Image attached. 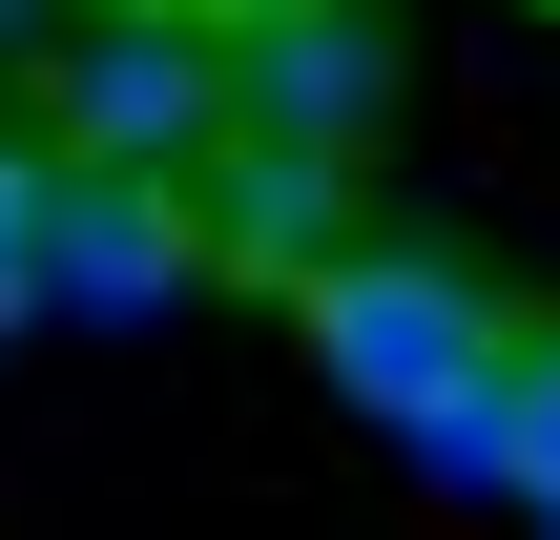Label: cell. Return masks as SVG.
<instances>
[{
  "mask_svg": "<svg viewBox=\"0 0 560 540\" xmlns=\"http://www.w3.org/2000/svg\"><path fill=\"white\" fill-rule=\"evenodd\" d=\"M291 333H312V375H332L416 479L499 499V354H520V291H499V271H457V250H416V229H353L332 271H291Z\"/></svg>",
  "mask_w": 560,
  "mask_h": 540,
  "instance_id": "obj_1",
  "label": "cell"
},
{
  "mask_svg": "<svg viewBox=\"0 0 560 540\" xmlns=\"http://www.w3.org/2000/svg\"><path fill=\"white\" fill-rule=\"evenodd\" d=\"M208 291V208H187V166H62L42 187V312H83V333H166Z\"/></svg>",
  "mask_w": 560,
  "mask_h": 540,
  "instance_id": "obj_2",
  "label": "cell"
},
{
  "mask_svg": "<svg viewBox=\"0 0 560 540\" xmlns=\"http://www.w3.org/2000/svg\"><path fill=\"white\" fill-rule=\"evenodd\" d=\"M42 62H62V166H208L229 125V62L187 21H62Z\"/></svg>",
  "mask_w": 560,
  "mask_h": 540,
  "instance_id": "obj_3",
  "label": "cell"
},
{
  "mask_svg": "<svg viewBox=\"0 0 560 540\" xmlns=\"http://www.w3.org/2000/svg\"><path fill=\"white\" fill-rule=\"evenodd\" d=\"M208 62H229V125L249 146H332V166L395 104V21L374 0H249V42H208Z\"/></svg>",
  "mask_w": 560,
  "mask_h": 540,
  "instance_id": "obj_4",
  "label": "cell"
},
{
  "mask_svg": "<svg viewBox=\"0 0 560 540\" xmlns=\"http://www.w3.org/2000/svg\"><path fill=\"white\" fill-rule=\"evenodd\" d=\"M187 208H208V271H270V291L353 250V229H332V208H353L332 146H249V125H208V187H187Z\"/></svg>",
  "mask_w": 560,
  "mask_h": 540,
  "instance_id": "obj_5",
  "label": "cell"
},
{
  "mask_svg": "<svg viewBox=\"0 0 560 540\" xmlns=\"http://www.w3.org/2000/svg\"><path fill=\"white\" fill-rule=\"evenodd\" d=\"M499 499L560 520V333H540V312H520V354H499Z\"/></svg>",
  "mask_w": 560,
  "mask_h": 540,
  "instance_id": "obj_6",
  "label": "cell"
},
{
  "mask_svg": "<svg viewBox=\"0 0 560 540\" xmlns=\"http://www.w3.org/2000/svg\"><path fill=\"white\" fill-rule=\"evenodd\" d=\"M42 187H62V146L0 125V333H42Z\"/></svg>",
  "mask_w": 560,
  "mask_h": 540,
  "instance_id": "obj_7",
  "label": "cell"
}]
</instances>
